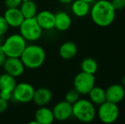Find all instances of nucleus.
Here are the masks:
<instances>
[{
  "mask_svg": "<svg viewBox=\"0 0 125 124\" xmlns=\"http://www.w3.org/2000/svg\"><path fill=\"white\" fill-rule=\"evenodd\" d=\"M77 54V47L75 43L67 41L63 43L59 48V55L64 60H71Z\"/></svg>",
  "mask_w": 125,
  "mask_h": 124,
  "instance_id": "nucleus-17",
  "label": "nucleus"
},
{
  "mask_svg": "<svg viewBox=\"0 0 125 124\" xmlns=\"http://www.w3.org/2000/svg\"><path fill=\"white\" fill-rule=\"evenodd\" d=\"M19 31L26 42L38 41L43 34V29L38 25L35 17L25 19L19 27Z\"/></svg>",
  "mask_w": 125,
  "mask_h": 124,
  "instance_id": "nucleus-5",
  "label": "nucleus"
},
{
  "mask_svg": "<svg viewBox=\"0 0 125 124\" xmlns=\"http://www.w3.org/2000/svg\"><path fill=\"white\" fill-rule=\"evenodd\" d=\"M22 1H27V0H22ZM34 1H35V0H34Z\"/></svg>",
  "mask_w": 125,
  "mask_h": 124,
  "instance_id": "nucleus-33",
  "label": "nucleus"
},
{
  "mask_svg": "<svg viewBox=\"0 0 125 124\" xmlns=\"http://www.w3.org/2000/svg\"><path fill=\"white\" fill-rule=\"evenodd\" d=\"M90 3L83 0H74L72 3V11L77 17H84L90 11Z\"/></svg>",
  "mask_w": 125,
  "mask_h": 124,
  "instance_id": "nucleus-19",
  "label": "nucleus"
},
{
  "mask_svg": "<svg viewBox=\"0 0 125 124\" xmlns=\"http://www.w3.org/2000/svg\"><path fill=\"white\" fill-rule=\"evenodd\" d=\"M90 15L94 24L105 27L113 23L116 16V10L109 0H98L90 9Z\"/></svg>",
  "mask_w": 125,
  "mask_h": 124,
  "instance_id": "nucleus-1",
  "label": "nucleus"
},
{
  "mask_svg": "<svg viewBox=\"0 0 125 124\" xmlns=\"http://www.w3.org/2000/svg\"><path fill=\"white\" fill-rule=\"evenodd\" d=\"M3 16L4 17L8 25L14 28H19V27L21 25L23 20H25L19 8L7 9Z\"/></svg>",
  "mask_w": 125,
  "mask_h": 124,
  "instance_id": "nucleus-12",
  "label": "nucleus"
},
{
  "mask_svg": "<svg viewBox=\"0 0 125 124\" xmlns=\"http://www.w3.org/2000/svg\"><path fill=\"white\" fill-rule=\"evenodd\" d=\"M35 88L31 83H16L13 92H12V99L18 103H28L32 101L33 94Z\"/></svg>",
  "mask_w": 125,
  "mask_h": 124,
  "instance_id": "nucleus-8",
  "label": "nucleus"
},
{
  "mask_svg": "<svg viewBox=\"0 0 125 124\" xmlns=\"http://www.w3.org/2000/svg\"><path fill=\"white\" fill-rule=\"evenodd\" d=\"M95 86V77L94 74L81 71L76 75L73 80V87L80 95H86Z\"/></svg>",
  "mask_w": 125,
  "mask_h": 124,
  "instance_id": "nucleus-6",
  "label": "nucleus"
},
{
  "mask_svg": "<svg viewBox=\"0 0 125 124\" xmlns=\"http://www.w3.org/2000/svg\"><path fill=\"white\" fill-rule=\"evenodd\" d=\"M0 98L3 99L6 101H10L12 99V93L11 92H5V91H0Z\"/></svg>",
  "mask_w": 125,
  "mask_h": 124,
  "instance_id": "nucleus-28",
  "label": "nucleus"
},
{
  "mask_svg": "<svg viewBox=\"0 0 125 124\" xmlns=\"http://www.w3.org/2000/svg\"><path fill=\"white\" fill-rule=\"evenodd\" d=\"M9 27H10V26L5 20L4 17L0 15V38L6 34L9 30Z\"/></svg>",
  "mask_w": 125,
  "mask_h": 124,
  "instance_id": "nucleus-24",
  "label": "nucleus"
},
{
  "mask_svg": "<svg viewBox=\"0 0 125 124\" xmlns=\"http://www.w3.org/2000/svg\"><path fill=\"white\" fill-rule=\"evenodd\" d=\"M74 0H58V2H60L62 4H70L72 3Z\"/></svg>",
  "mask_w": 125,
  "mask_h": 124,
  "instance_id": "nucleus-30",
  "label": "nucleus"
},
{
  "mask_svg": "<svg viewBox=\"0 0 125 124\" xmlns=\"http://www.w3.org/2000/svg\"><path fill=\"white\" fill-rule=\"evenodd\" d=\"M54 120L64 122L73 116V105L63 100L58 102L52 109Z\"/></svg>",
  "mask_w": 125,
  "mask_h": 124,
  "instance_id": "nucleus-10",
  "label": "nucleus"
},
{
  "mask_svg": "<svg viewBox=\"0 0 125 124\" xmlns=\"http://www.w3.org/2000/svg\"><path fill=\"white\" fill-rule=\"evenodd\" d=\"M1 46L7 57H21L26 47V41L20 33L12 34L4 40Z\"/></svg>",
  "mask_w": 125,
  "mask_h": 124,
  "instance_id": "nucleus-4",
  "label": "nucleus"
},
{
  "mask_svg": "<svg viewBox=\"0 0 125 124\" xmlns=\"http://www.w3.org/2000/svg\"><path fill=\"white\" fill-rule=\"evenodd\" d=\"M111 3L116 11L124 10L125 8V0H111Z\"/></svg>",
  "mask_w": 125,
  "mask_h": 124,
  "instance_id": "nucleus-26",
  "label": "nucleus"
},
{
  "mask_svg": "<svg viewBox=\"0 0 125 124\" xmlns=\"http://www.w3.org/2000/svg\"><path fill=\"white\" fill-rule=\"evenodd\" d=\"M15 77L12 76L8 73H3L0 75V91L13 92L16 85Z\"/></svg>",
  "mask_w": 125,
  "mask_h": 124,
  "instance_id": "nucleus-20",
  "label": "nucleus"
},
{
  "mask_svg": "<svg viewBox=\"0 0 125 124\" xmlns=\"http://www.w3.org/2000/svg\"><path fill=\"white\" fill-rule=\"evenodd\" d=\"M8 107H9L8 101L4 100L3 99L0 98V113H3L4 111H6Z\"/></svg>",
  "mask_w": 125,
  "mask_h": 124,
  "instance_id": "nucleus-27",
  "label": "nucleus"
},
{
  "mask_svg": "<svg viewBox=\"0 0 125 124\" xmlns=\"http://www.w3.org/2000/svg\"><path fill=\"white\" fill-rule=\"evenodd\" d=\"M79 96H80V94L73 88V89H70L69 91L66 94L65 100L67 101V102L70 103V104L73 105L76 101H77L79 99Z\"/></svg>",
  "mask_w": 125,
  "mask_h": 124,
  "instance_id": "nucleus-23",
  "label": "nucleus"
},
{
  "mask_svg": "<svg viewBox=\"0 0 125 124\" xmlns=\"http://www.w3.org/2000/svg\"><path fill=\"white\" fill-rule=\"evenodd\" d=\"M109 1H111V0H109Z\"/></svg>",
  "mask_w": 125,
  "mask_h": 124,
  "instance_id": "nucleus-35",
  "label": "nucleus"
},
{
  "mask_svg": "<svg viewBox=\"0 0 125 124\" xmlns=\"http://www.w3.org/2000/svg\"><path fill=\"white\" fill-rule=\"evenodd\" d=\"M52 97L53 94L50 89L47 88H39L35 89L32 101L38 106H44L50 102Z\"/></svg>",
  "mask_w": 125,
  "mask_h": 124,
  "instance_id": "nucleus-14",
  "label": "nucleus"
},
{
  "mask_svg": "<svg viewBox=\"0 0 125 124\" xmlns=\"http://www.w3.org/2000/svg\"><path fill=\"white\" fill-rule=\"evenodd\" d=\"M81 70L84 72L89 73V74H94L97 71L98 64L96 60L92 58H85L81 62Z\"/></svg>",
  "mask_w": 125,
  "mask_h": 124,
  "instance_id": "nucleus-22",
  "label": "nucleus"
},
{
  "mask_svg": "<svg viewBox=\"0 0 125 124\" xmlns=\"http://www.w3.org/2000/svg\"><path fill=\"white\" fill-rule=\"evenodd\" d=\"M72 25V18L66 12L59 11L54 14V28L60 31H67Z\"/></svg>",
  "mask_w": 125,
  "mask_h": 124,
  "instance_id": "nucleus-16",
  "label": "nucleus"
},
{
  "mask_svg": "<svg viewBox=\"0 0 125 124\" xmlns=\"http://www.w3.org/2000/svg\"><path fill=\"white\" fill-rule=\"evenodd\" d=\"M83 1L87 2V3H94V2H95L96 0H83Z\"/></svg>",
  "mask_w": 125,
  "mask_h": 124,
  "instance_id": "nucleus-32",
  "label": "nucleus"
},
{
  "mask_svg": "<svg viewBox=\"0 0 125 124\" xmlns=\"http://www.w3.org/2000/svg\"><path fill=\"white\" fill-rule=\"evenodd\" d=\"M22 0H4V4L7 9L19 8Z\"/></svg>",
  "mask_w": 125,
  "mask_h": 124,
  "instance_id": "nucleus-25",
  "label": "nucleus"
},
{
  "mask_svg": "<svg viewBox=\"0 0 125 124\" xmlns=\"http://www.w3.org/2000/svg\"><path fill=\"white\" fill-rule=\"evenodd\" d=\"M6 58H7L6 55H5L4 52H3V48H2V46L0 45V67L3 66V65L5 61V60H6Z\"/></svg>",
  "mask_w": 125,
  "mask_h": 124,
  "instance_id": "nucleus-29",
  "label": "nucleus"
},
{
  "mask_svg": "<svg viewBox=\"0 0 125 124\" xmlns=\"http://www.w3.org/2000/svg\"><path fill=\"white\" fill-rule=\"evenodd\" d=\"M37 21L43 30H51L54 28V14L49 10H42L39 13H37Z\"/></svg>",
  "mask_w": 125,
  "mask_h": 124,
  "instance_id": "nucleus-13",
  "label": "nucleus"
},
{
  "mask_svg": "<svg viewBox=\"0 0 125 124\" xmlns=\"http://www.w3.org/2000/svg\"><path fill=\"white\" fill-rule=\"evenodd\" d=\"M105 100L109 102L118 104L125 97V88L122 84L114 83L105 89Z\"/></svg>",
  "mask_w": 125,
  "mask_h": 124,
  "instance_id": "nucleus-11",
  "label": "nucleus"
},
{
  "mask_svg": "<svg viewBox=\"0 0 125 124\" xmlns=\"http://www.w3.org/2000/svg\"><path fill=\"white\" fill-rule=\"evenodd\" d=\"M3 68L5 73L16 78L23 74L26 67L20 57H7L3 65Z\"/></svg>",
  "mask_w": 125,
  "mask_h": 124,
  "instance_id": "nucleus-9",
  "label": "nucleus"
},
{
  "mask_svg": "<svg viewBox=\"0 0 125 124\" xmlns=\"http://www.w3.org/2000/svg\"><path fill=\"white\" fill-rule=\"evenodd\" d=\"M20 58L26 68L35 70L43 65L46 59V53L44 48L40 45L30 44L26 45Z\"/></svg>",
  "mask_w": 125,
  "mask_h": 124,
  "instance_id": "nucleus-2",
  "label": "nucleus"
},
{
  "mask_svg": "<svg viewBox=\"0 0 125 124\" xmlns=\"http://www.w3.org/2000/svg\"><path fill=\"white\" fill-rule=\"evenodd\" d=\"M122 86L125 88V76L123 77V79H122Z\"/></svg>",
  "mask_w": 125,
  "mask_h": 124,
  "instance_id": "nucleus-31",
  "label": "nucleus"
},
{
  "mask_svg": "<svg viewBox=\"0 0 125 124\" xmlns=\"http://www.w3.org/2000/svg\"><path fill=\"white\" fill-rule=\"evenodd\" d=\"M89 96V100L94 105H100L102 103H104L105 100V91L104 88L100 87L94 86L92 89L88 94Z\"/></svg>",
  "mask_w": 125,
  "mask_h": 124,
  "instance_id": "nucleus-21",
  "label": "nucleus"
},
{
  "mask_svg": "<svg viewBox=\"0 0 125 124\" xmlns=\"http://www.w3.org/2000/svg\"><path fill=\"white\" fill-rule=\"evenodd\" d=\"M96 116L94 105L86 99H79L73 105V116L82 123H90Z\"/></svg>",
  "mask_w": 125,
  "mask_h": 124,
  "instance_id": "nucleus-3",
  "label": "nucleus"
},
{
  "mask_svg": "<svg viewBox=\"0 0 125 124\" xmlns=\"http://www.w3.org/2000/svg\"><path fill=\"white\" fill-rule=\"evenodd\" d=\"M34 119L38 124H51L54 120L53 111L46 105L39 106L35 112Z\"/></svg>",
  "mask_w": 125,
  "mask_h": 124,
  "instance_id": "nucleus-15",
  "label": "nucleus"
},
{
  "mask_svg": "<svg viewBox=\"0 0 125 124\" xmlns=\"http://www.w3.org/2000/svg\"><path fill=\"white\" fill-rule=\"evenodd\" d=\"M0 75H1V72H0Z\"/></svg>",
  "mask_w": 125,
  "mask_h": 124,
  "instance_id": "nucleus-34",
  "label": "nucleus"
},
{
  "mask_svg": "<svg viewBox=\"0 0 125 124\" xmlns=\"http://www.w3.org/2000/svg\"><path fill=\"white\" fill-rule=\"evenodd\" d=\"M19 9L21 11L25 19L33 18L36 16L37 13H38V6L34 0L22 1Z\"/></svg>",
  "mask_w": 125,
  "mask_h": 124,
  "instance_id": "nucleus-18",
  "label": "nucleus"
},
{
  "mask_svg": "<svg viewBox=\"0 0 125 124\" xmlns=\"http://www.w3.org/2000/svg\"><path fill=\"white\" fill-rule=\"evenodd\" d=\"M97 115L103 123L111 124L115 123L119 116V108L117 104L105 101L99 105Z\"/></svg>",
  "mask_w": 125,
  "mask_h": 124,
  "instance_id": "nucleus-7",
  "label": "nucleus"
}]
</instances>
